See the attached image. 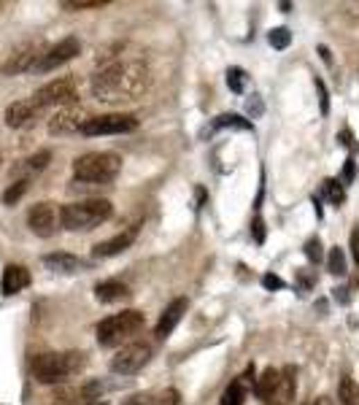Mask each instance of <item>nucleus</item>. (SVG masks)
<instances>
[{"label":"nucleus","instance_id":"nucleus-22","mask_svg":"<svg viewBox=\"0 0 359 405\" xmlns=\"http://www.w3.org/2000/svg\"><path fill=\"white\" fill-rule=\"evenodd\" d=\"M338 400L343 405H359V386L354 384V379L343 376L340 386H338Z\"/></svg>","mask_w":359,"mask_h":405},{"label":"nucleus","instance_id":"nucleus-32","mask_svg":"<svg viewBox=\"0 0 359 405\" xmlns=\"http://www.w3.org/2000/svg\"><path fill=\"white\" fill-rule=\"evenodd\" d=\"M354 173H357V162H354V157H349L346 160V168H343V176H340V184H351Z\"/></svg>","mask_w":359,"mask_h":405},{"label":"nucleus","instance_id":"nucleus-13","mask_svg":"<svg viewBox=\"0 0 359 405\" xmlns=\"http://www.w3.org/2000/svg\"><path fill=\"white\" fill-rule=\"evenodd\" d=\"M135 238H138V225H130V227H125L122 232H116L114 238L100 241V243L92 249V254H95V257H114V254H122L132 246Z\"/></svg>","mask_w":359,"mask_h":405},{"label":"nucleus","instance_id":"nucleus-37","mask_svg":"<svg viewBox=\"0 0 359 405\" xmlns=\"http://www.w3.org/2000/svg\"><path fill=\"white\" fill-rule=\"evenodd\" d=\"M333 292H335V300H340V303H349V295H346L349 289H346V286H340V289H333Z\"/></svg>","mask_w":359,"mask_h":405},{"label":"nucleus","instance_id":"nucleus-40","mask_svg":"<svg viewBox=\"0 0 359 405\" xmlns=\"http://www.w3.org/2000/svg\"><path fill=\"white\" fill-rule=\"evenodd\" d=\"M319 51H322V60L330 62V49H327V46H319Z\"/></svg>","mask_w":359,"mask_h":405},{"label":"nucleus","instance_id":"nucleus-33","mask_svg":"<svg viewBox=\"0 0 359 405\" xmlns=\"http://www.w3.org/2000/svg\"><path fill=\"white\" fill-rule=\"evenodd\" d=\"M316 89H319V103H322V114L330 111V98H327V87L322 78H316Z\"/></svg>","mask_w":359,"mask_h":405},{"label":"nucleus","instance_id":"nucleus-34","mask_svg":"<svg viewBox=\"0 0 359 405\" xmlns=\"http://www.w3.org/2000/svg\"><path fill=\"white\" fill-rule=\"evenodd\" d=\"M262 286H265V289H283L286 284H283V279L273 276V273H265V276H262Z\"/></svg>","mask_w":359,"mask_h":405},{"label":"nucleus","instance_id":"nucleus-6","mask_svg":"<svg viewBox=\"0 0 359 405\" xmlns=\"http://www.w3.org/2000/svg\"><path fill=\"white\" fill-rule=\"evenodd\" d=\"M33 101L38 103L41 108H49V105H60V108H65V105H76L78 103L76 78L73 76L54 78V81L44 84V87L33 95Z\"/></svg>","mask_w":359,"mask_h":405},{"label":"nucleus","instance_id":"nucleus-26","mask_svg":"<svg viewBox=\"0 0 359 405\" xmlns=\"http://www.w3.org/2000/svg\"><path fill=\"white\" fill-rule=\"evenodd\" d=\"M222 127H240V130H254L252 122H246L243 117H235V114H222L216 117V122L211 125V130H222Z\"/></svg>","mask_w":359,"mask_h":405},{"label":"nucleus","instance_id":"nucleus-24","mask_svg":"<svg viewBox=\"0 0 359 405\" xmlns=\"http://www.w3.org/2000/svg\"><path fill=\"white\" fill-rule=\"evenodd\" d=\"M327 270H330L333 276H346L349 265H346V254H343L340 246L330 249V254H327Z\"/></svg>","mask_w":359,"mask_h":405},{"label":"nucleus","instance_id":"nucleus-4","mask_svg":"<svg viewBox=\"0 0 359 405\" xmlns=\"http://www.w3.org/2000/svg\"><path fill=\"white\" fill-rule=\"evenodd\" d=\"M122 173V157L116 152H89L81 154L73 162L76 184H92V187H108Z\"/></svg>","mask_w":359,"mask_h":405},{"label":"nucleus","instance_id":"nucleus-30","mask_svg":"<svg viewBox=\"0 0 359 405\" xmlns=\"http://www.w3.org/2000/svg\"><path fill=\"white\" fill-rule=\"evenodd\" d=\"M306 257L310 259V262H322V259H324L322 241H319V238H310V241H306Z\"/></svg>","mask_w":359,"mask_h":405},{"label":"nucleus","instance_id":"nucleus-23","mask_svg":"<svg viewBox=\"0 0 359 405\" xmlns=\"http://www.w3.org/2000/svg\"><path fill=\"white\" fill-rule=\"evenodd\" d=\"M319 198H327V200L333 203V205H340V203L346 200L343 184H340V181H335V178H327V181L322 184V192H319Z\"/></svg>","mask_w":359,"mask_h":405},{"label":"nucleus","instance_id":"nucleus-42","mask_svg":"<svg viewBox=\"0 0 359 405\" xmlns=\"http://www.w3.org/2000/svg\"><path fill=\"white\" fill-rule=\"evenodd\" d=\"M0 8H3V6H0Z\"/></svg>","mask_w":359,"mask_h":405},{"label":"nucleus","instance_id":"nucleus-21","mask_svg":"<svg viewBox=\"0 0 359 405\" xmlns=\"http://www.w3.org/2000/svg\"><path fill=\"white\" fill-rule=\"evenodd\" d=\"M49 160H51V152L44 149V152L27 157L22 165H17V168H14V173H27V176H30V173H38V171H44V168L49 165Z\"/></svg>","mask_w":359,"mask_h":405},{"label":"nucleus","instance_id":"nucleus-18","mask_svg":"<svg viewBox=\"0 0 359 405\" xmlns=\"http://www.w3.org/2000/svg\"><path fill=\"white\" fill-rule=\"evenodd\" d=\"M130 295V286L128 284H122V281L116 279H108V281H100L98 286H95V298L100 300V303H119V300H128Z\"/></svg>","mask_w":359,"mask_h":405},{"label":"nucleus","instance_id":"nucleus-17","mask_svg":"<svg viewBox=\"0 0 359 405\" xmlns=\"http://www.w3.org/2000/svg\"><path fill=\"white\" fill-rule=\"evenodd\" d=\"M27 284H30V270L25 265H8L3 270V279H0V292L3 295H17L22 292Z\"/></svg>","mask_w":359,"mask_h":405},{"label":"nucleus","instance_id":"nucleus-27","mask_svg":"<svg viewBox=\"0 0 359 405\" xmlns=\"http://www.w3.org/2000/svg\"><path fill=\"white\" fill-rule=\"evenodd\" d=\"M268 41H270L273 49H286V46L292 44V33H289L286 27H276V30H270Z\"/></svg>","mask_w":359,"mask_h":405},{"label":"nucleus","instance_id":"nucleus-25","mask_svg":"<svg viewBox=\"0 0 359 405\" xmlns=\"http://www.w3.org/2000/svg\"><path fill=\"white\" fill-rule=\"evenodd\" d=\"M27 189H30V181H27V178H17V181H14V184H11V187L3 192V203H6V205H14V203H19Z\"/></svg>","mask_w":359,"mask_h":405},{"label":"nucleus","instance_id":"nucleus-29","mask_svg":"<svg viewBox=\"0 0 359 405\" xmlns=\"http://www.w3.org/2000/svg\"><path fill=\"white\" fill-rule=\"evenodd\" d=\"M227 87H230L232 92L240 95V92L246 89V74H243L240 68H230V71H227Z\"/></svg>","mask_w":359,"mask_h":405},{"label":"nucleus","instance_id":"nucleus-11","mask_svg":"<svg viewBox=\"0 0 359 405\" xmlns=\"http://www.w3.org/2000/svg\"><path fill=\"white\" fill-rule=\"evenodd\" d=\"M27 225L38 238H51L60 225V214H57L54 203H35L27 214Z\"/></svg>","mask_w":359,"mask_h":405},{"label":"nucleus","instance_id":"nucleus-38","mask_svg":"<svg viewBox=\"0 0 359 405\" xmlns=\"http://www.w3.org/2000/svg\"><path fill=\"white\" fill-rule=\"evenodd\" d=\"M149 400H152L149 395H138V397H132V400L125 403V405H149Z\"/></svg>","mask_w":359,"mask_h":405},{"label":"nucleus","instance_id":"nucleus-15","mask_svg":"<svg viewBox=\"0 0 359 405\" xmlns=\"http://www.w3.org/2000/svg\"><path fill=\"white\" fill-rule=\"evenodd\" d=\"M184 313H186V298H176L173 303L162 311V316H159V322H157V327H154V335L165 341L173 329L179 327V322L184 319Z\"/></svg>","mask_w":359,"mask_h":405},{"label":"nucleus","instance_id":"nucleus-39","mask_svg":"<svg viewBox=\"0 0 359 405\" xmlns=\"http://www.w3.org/2000/svg\"><path fill=\"white\" fill-rule=\"evenodd\" d=\"M310 405H333V400H330V397H316Z\"/></svg>","mask_w":359,"mask_h":405},{"label":"nucleus","instance_id":"nucleus-41","mask_svg":"<svg viewBox=\"0 0 359 405\" xmlns=\"http://www.w3.org/2000/svg\"><path fill=\"white\" fill-rule=\"evenodd\" d=\"M62 405H105V403H100V400H98V403H62Z\"/></svg>","mask_w":359,"mask_h":405},{"label":"nucleus","instance_id":"nucleus-19","mask_svg":"<svg viewBox=\"0 0 359 405\" xmlns=\"http://www.w3.org/2000/svg\"><path fill=\"white\" fill-rule=\"evenodd\" d=\"M279 376H281V370H276V368H265V370H262V376L254 381L256 400H262V403L268 405V400L273 397V392H276V386H279Z\"/></svg>","mask_w":359,"mask_h":405},{"label":"nucleus","instance_id":"nucleus-14","mask_svg":"<svg viewBox=\"0 0 359 405\" xmlns=\"http://www.w3.org/2000/svg\"><path fill=\"white\" fill-rule=\"evenodd\" d=\"M41 111H44V108H41L38 103L33 101V98H27V101L11 103V105L6 108V114H3V119H6V125L8 127H25L27 122H33Z\"/></svg>","mask_w":359,"mask_h":405},{"label":"nucleus","instance_id":"nucleus-16","mask_svg":"<svg viewBox=\"0 0 359 405\" xmlns=\"http://www.w3.org/2000/svg\"><path fill=\"white\" fill-rule=\"evenodd\" d=\"M295 368L286 365L279 376V386L273 392V397L268 400V405H292L295 403V395H297V379H295Z\"/></svg>","mask_w":359,"mask_h":405},{"label":"nucleus","instance_id":"nucleus-5","mask_svg":"<svg viewBox=\"0 0 359 405\" xmlns=\"http://www.w3.org/2000/svg\"><path fill=\"white\" fill-rule=\"evenodd\" d=\"M146 325V316L141 311H122V313H114L108 319H103L95 335H98V343L105 349H114V346H122L125 341H130L132 335H138Z\"/></svg>","mask_w":359,"mask_h":405},{"label":"nucleus","instance_id":"nucleus-10","mask_svg":"<svg viewBox=\"0 0 359 405\" xmlns=\"http://www.w3.org/2000/svg\"><path fill=\"white\" fill-rule=\"evenodd\" d=\"M78 51H81V44H78V38L73 35H68V38H62V41H57L51 49L44 51V57H41V62H38V74H49L54 68H60V65H65V62H71L73 57H76Z\"/></svg>","mask_w":359,"mask_h":405},{"label":"nucleus","instance_id":"nucleus-35","mask_svg":"<svg viewBox=\"0 0 359 405\" xmlns=\"http://www.w3.org/2000/svg\"><path fill=\"white\" fill-rule=\"evenodd\" d=\"M351 257H354L357 270H359V227L351 230ZM357 284H359V273H357Z\"/></svg>","mask_w":359,"mask_h":405},{"label":"nucleus","instance_id":"nucleus-3","mask_svg":"<svg viewBox=\"0 0 359 405\" xmlns=\"http://www.w3.org/2000/svg\"><path fill=\"white\" fill-rule=\"evenodd\" d=\"M114 205L105 198H89V200L68 203L60 208V225L71 232H87L100 227L105 219H111Z\"/></svg>","mask_w":359,"mask_h":405},{"label":"nucleus","instance_id":"nucleus-31","mask_svg":"<svg viewBox=\"0 0 359 405\" xmlns=\"http://www.w3.org/2000/svg\"><path fill=\"white\" fill-rule=\"evenodd\" d=\"M157 405H181L179 389H165V392L159 395V400H157Z\"/></svg>","mask_w":359,"mask_h":405},{"label":"nucleus","instance_id":"nucleus-1","mask_svg":"<svg viewBox=\"0 0 359 405\" xmlns=\"http://www.w3.org/2000/svg\"><path fill=\"white\" fill-rule=\"evenodd\" d=\"M152 87V71L141 60H114L92 76V95L100 103H128Z\"/></svg>","mask_w":359,"mask_h":405},{"label":"nucleus","instance_id":"nucleus-7","mask_svg":"<svg viewBox=\"0 0 359 405\" xmlns=\"http://www.w3.org/2000/svg\"><path fill=\"white\" fill-rule=\"evenodd\" d=\"M149 359H152L149 343H125L111 359V370L116 376H135L149 365Z\"/></svg>","mask_w":359,"mask_h":405},{"label":"nucleus","instance_id":"nucleus-28","mask_svg":"<svg viewBox=\"0 0 359 405\" xmlns=\"http://www.w3.org/2000/svg\"><path fill=\"white\" fill-rule=\"evenodd\" d=\"M105 3H108V0H62L60 6H62L65 11H87V8H100Z\"/></svg>","mask_w":359,"mask_h":405},{"label":"nucleus","instance_id":"nucleus-12","mask_svg":"<svg viewBox=\"0 0 359 405\" xmlns=\"http://www.w3.org/2000/svg\"><path fill=\"white\" fill-rule=\"evenodd\" d=\"M89 114L81 105H65L60 108L49 119V132L51 135H71V132H81V127L87 125Z\"/></svg>","mask_w":359,"mask_h":405},{"label":"nucleus","instance_id":"nucleus-2","mask_svg":"<svg viewBox=\"0 0 359 405\" xmlns=\"http://www.w3.org/2000/svg\"><path fill=\"white\" fill-rule=\"evenodd\" d=\"M84 365H87L84 352H49L35 356L30 362V370L41 384H62L76 376L78 370H84Z\"/></svg>","mask_w":359,"mask_h":405},{"label":"nucleus","instance_id":"nucleus-9","mask_svg":"<svg viewBox=\"0 0 359 405\" xmlns=\"http://www.w3.org/2000/svg\"><path fill=\"white\" fill-rule=\"evenodd\" d=\"M41 57H44V46L38 41L25 44V46H19V49L3 62L0 74L3 76H19V74H27V71H35L38 62H41Z\"/></svg>","mask_w":359,"mask_h":405},{"label":"nucleus","instance_id":"nucleus-8","mask_svg":"<svg viewBox=\"0 0 359 405\" xmlns=\"http://www.w3.org/2000/svg\"><path fill=\"white\" fill-rule=\"evenodd\" d=\"M138 130V119L132 114H103L89 117L87 125L81 127V135H122Z\"/></svg>","mask_w":359,"mask_h":405},{"label":"nucleus","instance_id":"nucleus-20","mask_svg":"<svg viewBox=\"0 0 359 405\" xmlns=\"http://www.w3.org/2000/svg\"><path fill=\"white\" fill-rule=\"evenodd\" d=\"M44 265L49 270H54V273H73V270L81 268V259L68 252H54L44 257Z\"/></svg>","mask_w":359,"mask_h":405},{"label":"nucleus","instance_id":"nucleus-36","mask_svg":"<svg viewBox=\"0 0 359 405\" xmlns=\"http://www.w3.org/2000/svg\"><path fill=\"white\" fill-rule=\"evenodd\" d=\"M252 232H254V241H256V243H262V241H265V222H262V219H254V225H252Z\"/></svg>","mask_w":359,"mask_h":405}]
</instances>
